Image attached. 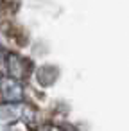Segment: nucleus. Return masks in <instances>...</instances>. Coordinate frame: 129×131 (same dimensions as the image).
<instances>
[{
    "label": "nucleus",
    "instance_id": "nucleus-1",
    "mask_svg": "<svg viewBox=\"0 0 129 131\" xmlns=\"http://www.w3.org/2000/svg\"><path fill=\"white\" fill-rule=\"evenodd\" d=\"M0 95L6 102H22L24 86L20 79H15L11 75H0Z\"/></svg>",
    "mask_w": 129,
    "mask_h": 131
},
{
    "label": "nucleus",
    "instance_id": "nucleus-2",
    "mask_svg": "<svg viewBox=\"0 0 129 131\" xmlns=\"http://www.w3.org/2000/svg\"><path fill=\"white\" fill-rule=\"evenodd\" d=\"M6 70H7V75L22 81L29 74V61H25L24 58H20L16 54H7L6 56Z\"/></svg>",
    "mask_w": 129,
    "mask_h": 131
},
{
    "label": "nucleus",
    "instance_id": "nucleus-3",
    "mask_svg": "<svg viewBox=\"0 0 129 131\" xmlns=\"http://www.w3.org/2000/svg\"><path fill=\"white\" fill-rule=\"evenodd\" d=\"M43 131H63V129H59V127H54V126H49V127H45Z\"/></svg>",
    "mask_w": 129,
    "mask_h": 131
}]
</instances>
